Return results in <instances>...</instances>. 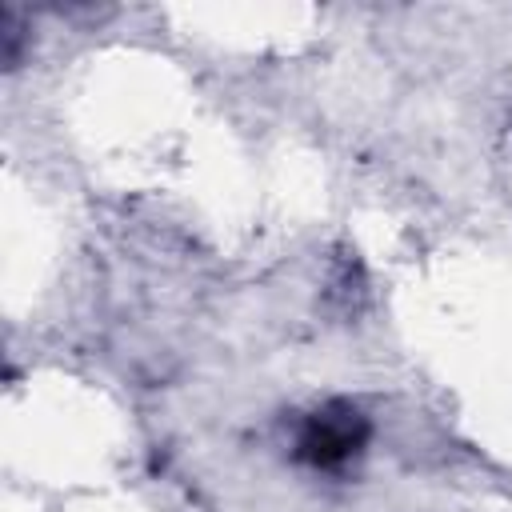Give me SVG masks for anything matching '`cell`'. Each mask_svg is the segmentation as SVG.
<instances>
[{"label":"cell","mask_w":512,"mask_h":512,"mask_svg":"<svg viewBox=\"0 0 512 512\" xmlns=\"http://www.w3.org/2000/svg\"><path fill=\"white\" fill-rule=\"evenodd\" d=\"M368 440V420L360 416V408L352 404H328L324 412H316L300 440H296V456L316 464V468H336L344 460H352Z\"/></svg>","instance_id":"cell-1"}]
</instances>
